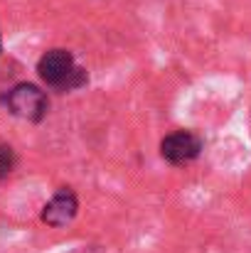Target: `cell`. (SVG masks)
Returning <instances> with one entry per match:
<instances>
[{"label":"cell","instance_id":"obj_1","mask_svg":"<svg viewBox=\"0 0 251 253\" xmlns=\"http://www.w3.org/2000/svg\"><path fill=\"white\" fill-rule=\"evenodd\" d=\"M37 72L45 84L57 86V88H74L86 82L84 72L79 67H74V57L67 49H50L47 54H42Z\"/></svg>","mask_w":251,"mask_h":253},{"label":"cell","instance_id":"obj_5","mask_svg":"<svg viewBox=\"0 0 251 253\" xmlns=\"http://www.w3.org/2000/svg\"><path fill=\"white\" fill-rule=\"evenodd\" d=\"M12 165H15V153H12V148H10V145H0V179L12 172Z\"/></svg>","mask_w":251,"mask_h":253},{"label":"cell","instance_id":"obj_2","mask_svg":"<svg viewBox=\"0 0 251 253\" xmlns=\"http://www.w3.org/2000/svg\"><path fill=\"white\" fill-rule=\"evenodd\" d=\"M7 103L15 116L27 118V121H42L47 113V96L35 84H17L10 91Z\"/></svg>","mask_w":251,"mask_h":253},{"label":"cell","instance_id":"obj_3","mask_svg":"<svg viewBox=\"0 0 251 253\" xmlns=\"http://www.w3.org/2000/svg\"><path fill=\"white\" fill-rule=\"evenodd\" d=\"M202 153V140L190 133V130H177L163 138L160 143V155L170 165H187Z\"/></svg>","mask_w":251,"mask_h":253},{"label":"cell","instance_id":"obj_6","mask_svg":"<svg viewBox=\"0 0 251 253\" xmlns=\"http://www.w3.org/2000/svg\"><path fill=\"white\" fill-rule=\"evenodd\" d=\"M0 52H2V42H0Z\"/></svg>","mask_w":251,"mask_h":253},{"label":"cell","instance_id":"obj_4","mask_svg":"<svg viewBox=\"0 0 251 253\" xmlns=\"http://www.w3.org/2000/svg\"><path fill=\"white\" fill-rule=\"evenodd\" d=\"M79 202L72 189H59L42 209V221L50 226H67L77 216Z\"/></svg>","mask_w":251,"mask_h":253}]
</instances>
